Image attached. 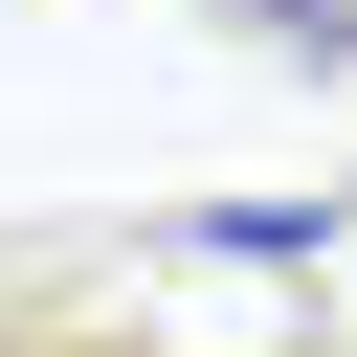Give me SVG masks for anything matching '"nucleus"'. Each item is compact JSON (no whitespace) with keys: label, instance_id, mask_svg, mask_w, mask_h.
Here are the masks:
<instances>
[{"label":"nucleus","instance_id":"f257e3e1","mask_svg":"<svg viewBox=\"0 0 357 357\" xmlns=\"http://www.w3.org/2000/svg\"><path fill=\"white\" fill-rule=\"evenodd\" d=\"M178 245H201V268H312V245H335V201H201Z\"/></svg>","mask_w":357,"mask_h":357}]
</instances>
